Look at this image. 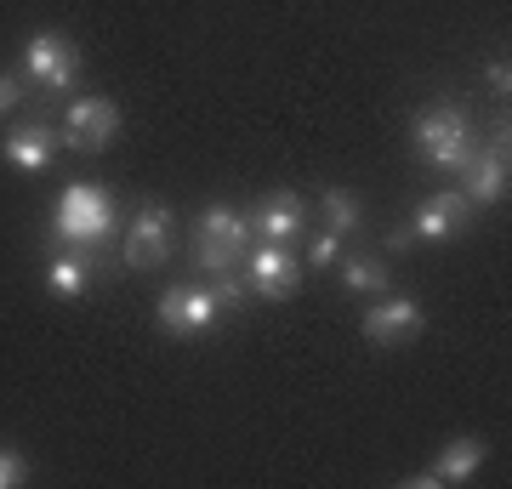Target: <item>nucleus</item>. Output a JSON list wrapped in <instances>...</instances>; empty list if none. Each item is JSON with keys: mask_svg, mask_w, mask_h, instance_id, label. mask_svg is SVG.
Returning a JSON list of instances; mask_svg holds the SVG:
<instances>
[{"mask_svg": "<svg viewBox=\"0 0 512 489\" xmlns=\"http://www.w3.org/2000/svg\"><path fill=\"white\" fill-rule=\"evenodd\" d=\"M52 234L57 245H74V251H103L114 234H120V211H114V194L97 188V182H63V194L52 205Z\"/></svg>", "mask_w": 512, "mask_h": 489, "instance_id": "nucleus-1", "label": "nucleus"}, {"mask_svg": "<svg viewBox=\"0 0 512 489\" xmlns=\"http://www.w3.org/2000/svg\"><path fill=\"white\" fill-rule=\"evenodd\" d=\"M410 148L427 171L439 177H461V165L473 154V120L456 109V103H427V109L410 120Z\"/></svg>", "mask_w": 512, "mask_h": 489, "instance_id": "nucleus-2", "label": "nucleus"}, {"mask_svg": "<svg viewBox=\"0 0 512 489\" xmlns=\"http://www.w3.org/2000/svg\"><path fill=\"white\" fill-rule=\"evenodd\" d=\"M18 80H23V86H35V91H46V97L74 91V80H80V46H74L69 35H57V29L29 35V40H23Z\"/></svg>", "mask_w": 512, "mask_h": 489, "instance_id": "nucleus-3", "label": "nucleus"}, {"mask_svg": "<svg viewBox=\"0 0 512 489\" xmlns=\"http://www.w3.org/2000/svg\"><path fill=\"white\" fill-rule=\"evenodd\" d=\"M507 120L484 137V143H473V154H467V165H461V194H467V205L473 211H490V205L507 200Z\"/></svg>", "mask_w": 512, "mask_h": 489, "instance_id": "nucleus-4", "label": "nucleus"}, {"mask_svg": "<svg viewBox=\"0 0 512 489\" xmlns=\"http://www.w3.org/2000/svg\"><path fill=\"white\" fill-rule=\"evenodd\" d=\"M177 251V217H171V205L165 200H148L126 228V268H165Z\"/></svg>", "mask_w": 512, "mask_h": 489, "instance_id": "nucleus-5", "label": "nucleus"}, {"mask_svg": "<svg viewBox=\"0 0 512 489\" xmlns=\"http://www.w3.org/2000/svg\"><path fill=\"white\" fill-rule=\"evenodd\" d=\"M245 290L262 296V302H291L302 290V262L291 256V245L262 239L256 251H245Z\"/></svg>", "mask_w": 512, "mask_h": 489, "instance_id": "nucleus-6", "label": "nucleus"}, {"mask_svg": "<svg viewBox=\"0 0 512 489\" xmlns=\"http://www.w3.org/2000/svg\"><path fill=\"white\" fill-rule=\"evenodd\" d=\"M114 137H120V103L114 97H74L69 114H63V143L80 148V154H103V148H114Z\"/></svg>", "mask_w": 512, "mask_h": 489, "instance_id": "nucleus-7", "label": "nucleus"}, {"mask_svg": "<svg viewBox=\"0 0 512 489\" xmlns=\"http://www.w3.org/2000/svg\"><path fill=\"white\" fill-rule=\"evenodd\" d=\"M467 222H473V205L461 188H439V194H427L416 205V217H410V234L416 245H450V239L467 234Z\"/></svg>", "mask_w": 512, "mask_h": 489, "instance_id": "nucleus-8", "label": "nucleus"}, {"mask_svg": "<svg viewBox=\"0 0 512 489\" xmlns=\"http://www.w3.org/2000/svg\"><path fill=\"white\" fill-rule=\"evenodd\" d=\"M302 228H308V200H302V194L274 188V194H262V200H256L251 234L274 239V245H291V239H302Z\"/></svg>", "mask_w": 512, "mask_h": 489, "instance_id": "nucleus-9", "label": "nucleus"}, {"mask_svg": "<svg viewBox=\"0 0 512 489\" xmlns=\"http://www.w3.org/2000/svg\"><path fill=\"white\" fill-rule=\"evenodd\" d=\"M421 325H427V313H421L416 296H387V302H376V308L365 313V336L376 347H404L416 342Z\"/></svg>", "mask_w": 512, "mask_h": 489, "instance_id": "nucleus-10", "label": "nucleus"}, {"mask_svg": "<svg viewBox=\"0 0 512 489\" xmlns=\"http://www.w3.org/2000/svg\"><path fill=\"white\" fill-rule=\"evenodd\" d=\"M92 273H97V256L92 251H74V245H57L46 256V290L74 302V296H86L92 290Z\"/></svg>", "mask_w": 512, "mask_h": 489, "instance_id": "nucleus-11", "label": "nucleus"}, {"mask_svg": "<svg viewBox=\"0 0 512 489\" xmlns=\"http://www.w3.org/2000/svg\"><path fill=\"white\" fill-rule=\"evenodd\" d=\"M194 239L200 245H222V251H251V217L234 211V205H205L200 222H194Z\"/></svg>", "mask_w": 512, "mask_h": 489, "instance_id": "nucleus-12", "label": "nucleus"}, {"mask_svg": "<svg viewBox=\"0 0 512 489\" xmlns=\"http://www.w3.org/2000/svg\"><path fill=\"white\" fill-rule=\"evenodd\" d=\"M57 148H63V137L46 120H29V126H18L6 137V160L18 165V171H46L57 160Z\"/></svg>", "mask_w": 512, "mask_h": 489, "instance_id": "nucleus-13", "label": "nucleus"}, {"mask_svg": "<svg viewBox=\"0 0 512 489\" xmlns=\"http://www.w3.org/2000/svg\"><path fill=\"white\" fill-rule=\"evenodd\" d=\"M222 296L217 285H183V325H177V342H194V336H211L222 325Z\"/></svg>", "mask_w": 512, "mask_h": 489, "instance_id": "nucleus-14", "label": "nucleus"}, {"mask_svg": "<svg viewBox=\"0 0 512 489\" xmlns=\"http://www.w3.org/2000/svg\"><path fill=\"white\" fill-rule=\"evenodd\" d=\"M484 461H490V444H484V438H473V433L450 438V444L439 450V461H433V478H439V489L444 484H467Z\"/></svg>", "mask_w": 512, "mask_h": 489, "instance_id": "nucleus-15", "label": "nucleus"}, {"mask_svg": "<svg viewBox=\"0 0 512 489\" xmlns=\"http://www.w3.org/2000/svg\"><path fill=\"white\" fill-rule=\"evenodd\" d=\"M319 211H325V228L336 239L359 234V222H365V205H359L353 188H325V194H319Z\"/></svg>", "mask_w": 512, "mask_h": 489, "instance_id": "nucleus-16", "label": "nucleus"}, {"mask_svg": "<svg viewBox=\"0 0 512 489\" xmlns=\"http://www.w3.org/2000/svg\"><path fill=\"white\" fill-rule=\"evenodd\" d=\"M342 285L353 290V296H382L387 285H393V268H387V256H342Z\"/></svg>", "mask_w": 512, "mask_h": 489, "instance_id": "nucleus-17", "label": "nucleus"}, {"mask_svg": "<svg viewBox=\"0 0 512 489\" xmlns=\"http://www.w3.org/2000/svg\"><path fill=\"white\" fill-rule=\"evenodd\" d=\"M35 484V467H29V455L18 444H0V489H23Z\"/></svg>", "mask_w": 512, "mask_h": 489, "instance_id": "nucleus-18", "label": "nucleus"}, {"mask_svg": "<svg viewBox=\"0 0 512 489\" xmlns=\"http://www.w3.org/2000/svg\"><path fill=\"white\" fill-rule=\"evenodd\" d=\"M308 262H313V268H336V262H342V239H336V234L325 228V234H319V239L308 245Z\"/></svg>", "mask_w": 512, "mask_h": 489, "instance_id": "nucleus-19", "label": "nucleus"}, {"mask_svg": "<svg viewBox=\"0 0 512 489\" xmlns=\"http://www.w3.org/2000/svg\"><path fill=\"white\" fill-rule=\"evenodd\" d=\"M23 103V80L18 74H0V114H12Z\"/></svg>", "mask_w": 512, "mask_h": 489, "instance_id": "nucleus-20", "label": "nucleus"}, {"mask_svg": "<svg viewBox=\"0 0 512 489\" xmlns=\"http://www.w3.org/2000/svg\"><path fill=\"white\" fill-rule=\"evenodd\" d=\"M484 80H490L495 97H507V91H512V69H507V57H495L490 69H484Z\"/></svg>", "mask_w": 512, "mask_h": 489, "instance_id": "nucleus-21", "label": "nucleus"}, {"mask_svg": "<svg viewBox=\"0 0 512 489\" xmlns=\"http://www.w3.org/2000/svg\"><path fill=\"white\" fill-rule=\"evenodd\" d=\"M387 251H410V245H416V234H410V222H404V228H387V239H382Z\"/></svg>", "mask_w": 512, "mask_h": 489, "instance_id": "nucleus-22", "label": "nucleus"}]
</instances>
